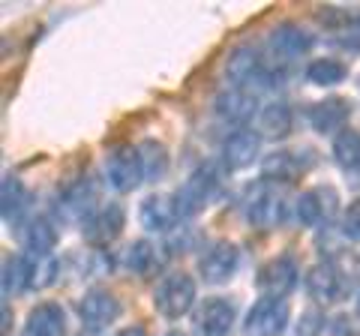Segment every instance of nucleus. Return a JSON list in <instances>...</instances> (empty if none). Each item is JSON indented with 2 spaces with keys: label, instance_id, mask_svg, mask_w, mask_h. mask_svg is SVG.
Segmentation results:
<instances>
[{
  "label": "nucleus",
  "instance_id": "obj_1",
  "mask_svg": "<svg viewBox=\"0 0 360 336\" xmlns=\"http://www.w3.org/2000/svg\"><path fill=\"white\" fill-rule=\"evenodd\" d=\"M153 306L162 318L174 321L180 316H186L189 309H195V279L184 273V271H174L162 276L153 288Z\"/></svg>",
  "mask_w": 360,
  "mask_h": 336
},
{
  "label": "nucleus",
  "instance_id": "obj_2",
  "mask_svg": "<svg viewBox=\"0 0 360 336\" xmlns=\"http://www.w3.org/2000/svg\"><path fill=\"white\" fill-rule=\"evenodd\" d=\"M217 189H219V172H217V165H210V162L207 165H198L195 172L184 181V186L174 193V205H177L180 219L201 214V210L210 205V198L217 195Z\"/></svg>",
  "mask_w": 360,
  "mask_h": 336
},
{
  "label": "nucleus",
  "instance_id": "obj_3",
  "mask_svg": "<svg viewBox=\"0 0 360 336\" xmlns=\"http://www.w3.org/2000/svg\"><path fill=\"white\" fill-rule=\"evenodd\" d=\"M148 177H144V165H141V153L132 144H120L108 153L105 160V183L115 193H132L139 189Z\"/></svg>",
  "mask_w": 360,
  "mask_h": 336
},
{
  "label": "nucleus",
  "instance_id": "obj_4",
  "mask_svg": "<svg viewBox=\"0 0 360 336\" xmlns=\"http://www.w3.org/2000/svg\"><path fill=\"white\" fill-rule=\"evenodd\" d=\"M291 309L283 297H258L243 318V336H283Z\"/></svg>",
  "mask_w": 360,
  "mask_h": 336
},
{
  "label": "nucleus",
  "instance_id": "obj_5",
  "mask_svg": "<svg viewBox=\"0 0 360 336\" xmlns=\"http://www.w3.org/2000/svg\"><path fill=\"white\" fill-rule=\"evenodd\" d=\"M240 267V250L231 240H213L207 250L198 255V276L207 285H222L238 273Z\"/></svg>",
  "mask_w": 360,
  "mask_h": 336
},
{
  "label": "nucleus",
  "instance_id": "obj_6",
  "mask_svg": "<svg viewBox=\"0 0 360 336\" xmlns=\"http://www.w3.org/2000/svg\"><path fill=\"white\" fill-rule=\"evenodd\" d=\"M120 316V300L115 291H105V288H90L78 300V321L84 324L90 333H99L111 328Z\"/></svg>",
  "mask_w": 360,
  "mask_h": 336
},
{
  "label": "nucleus",
  "instance_id": "obj_7",
  "mask_svg": "<svg viewBox=\"0 0 360 336\" xmlns=\"http://www.w3.org/2000/svg\"><path fill=\"white\" fill-rule=\"evenodd\" d=\"M312 42H315L312 33L307 27L295 25V21H283V25L270 27V33H267V51L283 63L307 58L312 51Z\"/></svg>",
  "mask_w": 360,
  "mask_h": 336
},
{
  "label": "nucleus",
  "instance_id": "obj_8",
  "mask_svg": "<svg viewBox=\"0 0 360 336\" xmlns=\"http://www.w3.org/2000/svg\"><path fill=\"white\" fill-rule=\"evenodd\" d=\"M297 279H300V267L295 255H276L270 259L262 271L255 276V285L262 291V297H283L291 295L297 288Z\"/></svg>",
  "mask_w": 360,
  "mask_h": 336
},
{
  "label": "nucleus",
  "instance_id": "obj_9",
  "mask_svg": "<svg viewBox=\"0 0 360 336\" xmlns=\"http://www.w3.org/2000/svg\"><path fill=\"white\" fill-rule=\"evenodd\" d=\"M123 226H127V210L117 201H108V205H99L82 222V238L90 246H108L111 240H117L123 234Z\"/></svg>",
  "mask_w": 360,
  "mask_h": 336
},
{
  "label": "nucleus",
  "instance_id": "obj_10",
  "mask_svg": "<svg viewBox=\"0 0 360 336\" xmlns=\"http://www.w3.org/2000/svg\"><path fill=\"white\" fill-rule=\"evenodd\" d=\"M262 75H264V60L255 46H238L229 51L225 66H222V78L229 87L250 91L252 82H262Z\"/></svg>",
  "mask_w": 360,
  "mask_h": 336
},
{
  "label": "nucleus",
  "instance_id": "obj_11",
  "mask_svg": "<svg viewBox=\"0 0 360 336\" xmlns=\"http://www.w3.org/2000/svg\"><path fill=\"white\" fill-rule=\"evenodd\" d=\"M238 309L229 297H205L193 309V328L198 336H229Z\"/></svg>",
  "mask_w": 360,
  "mask_h": 336
},
{
  "label": "nucleus",
  "instance_id": "obj_12",
  "mask_svg": "<svg viewBox=\"0 0 360 336\" xmlns=\"http://www.w3.org/2000/svg\"><path fill=\"white\" fill-rule=\"evenodd\" d=\"M243 219L250 222L252 228H274L279 226L283 219V201L274 189H267V183H255L246 189V198H243Z\"/></svg>",
  "mask_w": 360,
  "mask_h": 336
},
{
  "label": "nucleus",
  "instance_id": "obj_13",
  "mask_svg": "<svg viewBox=\"0 0 360 336\" xmlns=\"http://www.w3.org/2000/svg\"><path fill=\"white\" fill-rule=\"evenodd\" d=\"M352 120V103L345 96H324L307 105V123L319 136H340Z\"/></svg>",
  "mask_w": 360,
  "mask_h": 336
},
{
  "label": "nucleus",
  "instance_id": "obj_14",
  "mask_svg": "<svg viewBox=\"0 0 360 336\" xmlns=\"http://www.w3.org/2000/svg\"><path fill=\"white\" fill-rule=\"evenodd\" d=\"M213 111H217L219 120L238 123V127H243V123H250V120L258 117L262 105H258V96H255L252 91L225 87V91H219L217 96H213Z\"/></svg>",
  "mask_w": 360,
  "mask_h": 336
},
{
  "label": "nucleus",
  "instance_id": "obj_15",
  "mask_svg": "<svg viewBox=\"0 0 360 336\" xmlns=\"http://www.w3.org/2000/svg\"><path fill=\"white\" fill-rule=\"evenodd\" d=\"M219 153H222L225 168H250L258 160V153H262V136L255 129L238 127L222 138Z\"/></svg>",
  "mask_w": 360,
  "mask_h": 336
},
{
  "label": "nucleus",
  "instance_id": "obj_16",
  "mask_svg": "<svg viewBox=\"0 0 360 336\" xmlns=\"http://www.w3.org/2000/svg\"><path fill=\"white\" fill-rule=\"evenodd\" d=\"M37 271H39V259L30 252H15L4 259V271H0V288L4 297L9 295H25L27 288L37 285Z\"/></svg>",
  "mask_w": 360,
  "mask_h": 336
},
{
  "label": "nucleus",
  "instance_id": "obj_17",
  "mask_svg": "<svg viewBox=\"0 0 360 336\" xmlns=\"http://www.w3.org/2000/svg\"><path fill=\"white\" fill-rule=\"evenodd\" d=\"M333 210H336V193L330 186L307 189L295 201V217L303 228H319L321 222H328L333 217Z\"/></svg>",
  "mask_w": 360,
  "mask_h": 336
},
{
  "label": "nucleus",
  "instance_id": "obj_18",
  "mask_svg": "<svg viewBox=\"0 0 360 336\" xmlns=\"http://www.w3.org/2000/svg\"><path fill=\"white\" fill-rule=\"evenodd\" d=\"M139 222H141L144 231H156V234H165V231L177 228L180 214H177L174 195H162V193L148 195L139 207Z\"/></svg>",
  "mask_w": 360,
  "mask_h": 336
},
{
  "label": "nucleus",
  "instance_id": "obj_19",
  "mask_svg": "<svg viewBox=\"0 0 360 336\" xmlns=\"http://www.w3.org/2000/svg\"><path fill=\"white\" fill-rule=\"evenodd\" d=\"M291 129H295V111L285 99H274V103L262 105L255 117V132L262 138H270V141H283L291 136Z\"/></svg>",
  "mask_w": 360,
  "mask_h": 336
},
{
  "label": "nucleus",
  "instance_id": "obj_20",
  "mask_svg": "<svg viewBox=\"0 0 360 336\" xmlns=\"http://www.w3.org/2000/svg\"><path fill=\"white\" fill-rule=\"evenodd\" d=\"M303 285H307L309 297L319 300V304H333V300H340L345 295L340 271H336L333 264H328V261L312 264L307 271V276H303Z\"/></svg>",
  "mask_w": 360,
  "mask_h": 336
},
{
  "label": "nucleus",
  "instance_id": "obj_21",
  "mask_svg": "<svg viewBox=\"0 0 360 336\" xmlns=\"http://www.w3.org/2000/svg\"><path fill=\"white\" fill-rule=\"evenodd\" d=\"M27 336H66V312L54 300H42L27 312L25 321Z\"/></svg>",
  "mask_w": 360,
  "mask_h": 336
},
{
  "label": "nucleus",
  "instance_id": "obj_22",
  "mask_svg": "<svg viewBox=\"0 0 360 336\" xmlns=\"http://www.w3.org/2000/svg\"><path fill=\"white\" fill-rule=\"evenodd\" d=\"M58 207L63 210V217L82 219V222H84V219L99 207V205H96L94 183L84 181V177H78V181H72L70 186H63V193H60V198H58Z\"/></svg>",
  "mask_w": 360,
  "mask_h": 336
},
{
  "label": "nucleus",
  "instance_id": "obj_23",
  "mask_svg": "<svg viewBox=\"0 0 360 336\" xmlns=\"http://www.w3.org/2000/svg\"><path fill=\"white\" fill-rule=\"evenodd\" d=\"M21 243H25V252L37 255V259H49L58 246V226L49 217H30L27 226L21 228Z\"/></svg>",
  "mask_w": 360,
  "mask_h": 336
},
{
  "label": "nucleus",
  "instance_id": "obj_24",
  "mask_svg": "<svg viewBox=\"0 0 360 336\" xmlns=\"http://www.w3.org/2000/svg\"><path fill=\"white\" fill-rule=\"evenodd\" d=\"M300 174H303V160L295 150L279 148L262 160V181L264 183H295Z\"/></svg>",
  "mask_w": 360,
  "mask_h": 336
},
{
  "label": "nucleus",
  "instance_id": "obj_25",
  "mask_svg": "<svg viewBox=\"0 0 360 336\" xmlns=\"http://www.w3.org/2000/svg\"><path fill=\"white\" fill-rule=\"evenodd\" d=\"M27 201H30L27 186L15 174H6L4 183H0V214H4L6 226H18L27 210Z\"/></svg>",
  "mask_w": 360,
  "mask_h": 336
},
{
  "label": "nucleus",
  "instance_id": "obj_26",
  "mask_svg": "<svg viewBox=\"0 0 360 336\" xmlns=\"http://www.w3.org/2000/svg\"><path fill=\"white\" fill-rule=\"evenodd\" d=\"M120 264L127 267L132 276H150L160 264V252H156V243L150 240H132L127 243V250L120 252Z\"/></svg>",
  "mask_w": 360,
  "mask_h": 336
},
{
  "label": "nucleus",
  "instance_id": "obj_27",
  "mask_svg": "<svg viewBox=\"0 0 360 336\" xmlns=\"http://www.w3.org/2000/svg\"><path fill=\"white\" fill-rule=\"evenodd\" d=\"M303 75H307V82L315 87H336L348 78V66L336 58H315L307 63Z\"/></svg>",
  "mask_w": 360,
  "mask_h": 336
},
{
  "label": "nucleus",
  "instance_id": "obj_28",
  "mask_svg": "<svg viewBox=\"0 0 360 336\" xmlns=\"http://www.w3.org/2000/svg\"><path fill=\"white\" fill-rule=\"evenodd\" d=\"M330 153H333L336 165L345 168V172H360V129L348 127L340 136H333Z\"/></svg>",
  "mask_w": 360,
  "mask_h": 336
},
{
  "label": "nucleus",
  "instance_id": "obj_29",
  "mask_svg": "<svg viewBox=\"0 0 360 336\" xmlns=\"http://www.w3.org/2000/svg\"><path fill=\"white\" fill-rule=\"evenodd\" d=\"M139 153H141V165H144V177L148 181H160V177H165L168 172V150L162 148L160 141H141L139 144Z\"/></svg>",
  "mask_w": 360,
  "mask_h": 336
},
{
  "label": "nucleus",
  "instance_id": "obj_30",
  "mask_svg": "<svg viewBox=\"0 0 360 336\" xmlns=\"http://www.w3.org/2000/svg\"><path fill=\"white\" fill-rule=\"evenodd\" d=\"M324 333V312L309 306L307 312L300 316L297 328H295V336H321Z\"/></svg>",
  "mask_w": 360,
  "mask_h": 336
},
{
  "label": "nucleus",
  "instance_id": "obj_31",
  "mask_svg": "<svg viewBox=\"0 0 360 336\" xmlns=\"http://www.w3.org/2000/svg\"><path fill=\"white\" fill-rule=\"evenodd\" d=\"M342 231L348 238L360 240V198H354L352 205L345 207V217H342Z\"/></svg>",
  "mask_w": 360,
  "mask_h": 336
},
{
  "label": "nucleus",
  "instance_id": "obj_32",
  "mask_svg": "<svg viewBox=\"0 0 360 336\" xmlns=\"http://www.w3.org/2000/svg\"><path fill=\"white\" fill-rule=\"evenodd\" d=\"M58 273H60V261L58 259H39V271H37V285L42 288V285H51L54 279H58Z\"/></svg>",
  "mask_w": 360,
  "mask_h": 336
},
{
  "label": "nucleus",
  "instance_id": "obj_33",
  "mask_svg": "<svg viewBox=\"0 0 360 336\" xmlns=\"http://www.w3.org/2000/svg\"><path fill=\"white\" fill-rule=\"evenodd\" d=\"M115 336H148V330L141 328V324H129V328H123V330H117Z\"/></svg>",
  "mask_w": 360,
  "mask_h": 336
},
{
  "label": "nucleus",
  "instance_id": "obj_34",
  "mask_svg": "<svg viewBox=\"0 0 360 336\" xmlns=\"http://www.w3.org/2000/svg\"><path fill=\"white\" fill-rule=\"evenodd\" d=\"M4 333H9V306L4 304Z\"/></svg>",
  "mask_w": 360,
  "mask_h": 336
},
{
  "label": "nucleus",
  "instance_id": "obj_35",
  "mask_svg": "<svg viewBox=\"0 0 360 336\" xmlns=\"http://www.w3.org/2000/svg\"><path fill=\"white\" fill-rule=\"evenodd\" d=\"M165 336H186V333H184V330H168Z\"/></svg>",
  "mask_w": 360,
  "mask_h": 336
},
{
  "label": "nucleus",
  "instance_id": "obj_36",
  "mask_svg": "<svg viewBox=\"0 0 360 336\" xmlns=\"http://www.w3.org/2000/svg\"><path fill=\"white\" fill-rule=\"evenodd\" d=\"M357 316H360V295H357Z\"/></svg>",
  "mask_w": 360,
  "mask_h": 336
},
{
  "label": "nucleus",
  "instance_id": "obj_37",
  "mask_svg": "<svg viewBox=\"0 0 360 336\" xmlns=\"http://www.w3.org/2000/svg\"><path fill=\"white\" fill-rule=\"evenodd\" d=\"M357 279H360V264H357Z\"/></svg>",
  "mask_w": 360,
  "mask_h": 336
},
{
  "label": "nucleus",
  "instance_id": "obj_38",
  "mask_svg": "<svg viewBox=\"0 0 360 336\" xmlns=\"http://www.w3.org/2000/svg\"><path fill=\"white\" fill-rule=\"evenodd\" d=\"M21 336H27V333H21Z\"/></svg>",
  "mask_w": 360,
  "mask_h": 336
}]
</instances>
